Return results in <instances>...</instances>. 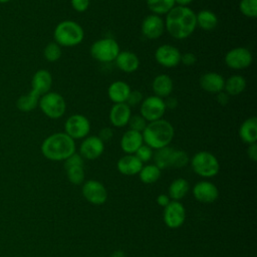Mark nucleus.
I'll return each instance as SVG.
<instances>
[{"label":"nucleus","instance_id":"79ce46f5","mask_svg":"<svg viewBox=\"0 0 257 257\" xmlns=\"http://www.w3.org/2000/svg\"><path fill=\"white\" fill-rule=\"evenodd\" d=\"M103 143L108 142L113 137V131L110 127H102L97 136Z\"/></svg>","mask_w":257,"mask_h":257},{"label":"nucleus","instance_id":"39448f33","mask_svg":"<svg viewBox=\"0 0 257 257\" xmlns=\"http://www.w3.org/2000/svg\"><path fill=\"white\" fill-rule=\"evenodd\" d=\"M54 42L61 47H73L80 44L84 38V31L80 24L73 20L59 22L53 30Z\"/></svg>","mask_w":257,"mask_h":257},{"label":"nucleus","instance_id":"7ed1b4c3","mask_svg":"<svg viewBox=\"0 0 257 257\" xmlns=\"http://www.w3.org/2000/svg\"><path fill=\"white\" fill-rule=\"evenodd\" d=\"M75 142L65 133H54L41 144L42 155L50 161H64L75 153Z\"/></svg>","mask_w":257,"mask_h":257},{"label":"nucleus","instance_id":"a19ab883","mask_svg":"<svg viewBox=\"0 0 257 257\" xmlns=\"http://www.w3.org/2000/svg\"><path fill=\"white\" fill-rule=\"evenodd\" d=\"M196 61H197V57L193 52H186L181 55V63H183L184 65L190 66L195 64Z\"/></svg>","mask_w":257,"mask_h":257},{"label":"nucleus","instance_id":"9b49d317","mask_svg":"<svg viewBox=\"0 0 257 257\" xmlns=\"http://www.w3.org/2000/svg\"><path fill=\"white\" fill-rule=\"evenodd\" d=\"M224 60L229 68L241 70L252 64L253 55L246 47H234L225 54Z\"/></svg>","mask_w":257,"mask_h":257},{"label":"nucleus","instance_id":"473e14b6","mask_svg":"<svg viewBox=\"0 0 257 257\" xmlns=\"http://www.w3.org/2000/svg\"><path fill=\"white\" fill-rule=\"evenodd\" d=\"M61 55H62L61 46L54 41L47 43L43 49V56L48 62H55L59 60Z\"/></svg>","mask_w":257,"mask_h":257},{"label":"nucleus","instance_id":"4c0bfd02","mask_svg":"<svg viewBox=\"0 0 257 257\" xmlns=\"http://www.w3.org/2000/svg\"><path fill=\"white\" fill-rule=\"evenodd\" d=\"M84 159L79 155V154H72L71 156H69L66 160H64V169L67 170L71 167H77V166H80V167H83V164H84Z\"/></svg>","mask_w":257,"mask_h":257},{"label":"nucleus","instance_id":"423d86ee","mask_svg":"<svg viewBox=\"0 0 257 257\" xmlns=\"http://www.w3.org/2000/svg\"><path fill=\"white\" fill-rule=\"evenodd\" d=\"M190 163L193 171L203 178H212L216 176L220 170L218 159L207 151L196 153L190 160Z\"/></svg>","mask_w":257,"mask_h":257},{"label":"nucleus","instance_id":"b1692460","mask_svg":"<svg viewBox=\"0 0 257 257\" xmlns=\"http://www.w3.org/2000/svg\"><path fill=\"white\" fill-rule=\"evenodd\" d=\"M152 88L155 92V95L162 98L168 97L173 92L174 81L170 75L166 73H161L154 78L152 82Z\"/></svg>","mask_w":257,"mask_h":257},{"label":"nucleus","instance_id":"ea45409f","mask_svg":"<svg viewBox=\"0 0 257 257\" xmlns=\"http://www.w3.org/2000/svg\"><path fill=\"white\" fill-rule=\"evenodd\" d=\"M89 3H90V0H70L71 7L76 12H79V13L86 11L89 7Z\"/></svg>","mask_w":257,"mask_h":257},{"label":"nucleus","instance_id":"c03bdc74","mask_svg":"<svg viewBox=\"0 0 257 257\" xmlns=\"http://www.w3.org/2000/svg\"><path fill=\"white\" fill-rule=\"evenodd\" d=\"M247 155H248L249 159L252 160L253 162H256V161H257V145H256V143H255V144L248 145Z\"/></svg>","mask_w":257,"mask_h":257},{"label":"nucleus","instance_id":"37998d69","mask_svg":"<svg viewBox=\"0 0 257 257\" xmlns=\"http://www.w3.org/2000/svg\"><path fill=\"white\" fill-rule=\"evenodd\" d=\"M216 100H217V102L220 103L221 105H226V104L229 103L230 95H229L227 92H225L224 90H222V91H220V92H218V93L216 94Z\"/></svg>","mask_w":257,"mask_h":257},{"label":"nucleus","instance_id":"e433bc0d","mask_svg":"<svg viewBox=\"0 0 257 257\" xmlns=\"http://www.w3.org/2000/svg\"><path fill=\"white\" fill-rule=\"evenodd\" d=\"M134 155L144 164V163L150 162L153 159L154 150L151 149L149 146L143 144Z\"/></svg>","mask_w":257,"mask_h":257},{"label":"nucleus","instance_id":"c756f323","mask_svg":"<svg viewBox=\"0 0 257 257\" xmlns=\"http://www.w3.org/2000/svg\"><path fill=\"white\" fill-rule=\"evenodd\" d=\"M139 176L144 184H154L160 179L161 170L155 164L146 165L141 169Z\"/></svg>","mask_w":257,"mask_h":257},{"label":"nucleus","instance_id":"bb28decb","mask_svg":"<svg viewBox=\"0 0 257 257\" xmlns=\"http://www.w3.org/2000/svg\"><path fill=\"white\" fill-rule=\"evenodd\" d=\"M246 84V79L242 75H231L225 80L224 91L227 92L230 96H236L245 90Z\"/></svg>","mask_w":257,"mask_h":257},{"label":"nucleus","instance_id":"f03ea898","mask_svg":"<svg viewBox=\"0 0 257 257\" xmlns=\"http://www.w3.org/2000/svg\"><path fill=\"white\" fill-rule=\"evenodd\" d=\"M52 85V75L46 69H38L31 79V90L24 95H21L17 101L16 106L20 111H32L38 105L39 98L50 91Z\"/></svg>","mask_w":257,"mask_h":257},{"label":"nucleus","instance_id":"0eeeda50","mask_svg":"<svg viewBox=\"0 0 257 257\" xmlns=\"http://www.w3.org/2000/svg\"><path fill=\"white\" fill-rule=\"evenodd\" d=\"M90 55L98 62L108 63L114 61L120 51L116 40L110 37H104L95 40L90 45Z\"/></svg>","mask_w":257,"mask_h":257},{"label":"nucleus","instance_id":"f257e3e1","mask_svg":"<svg viewBox=\"0 0 257 257\" xmlns=\"http://www.w3.org/2000/svg\"><path fill=\"white\" fill-rule=\"evenodd\" d=\"M164 21L165 30L178 40L190 37L197 27L196 13L189 6L175 5L166 14Z\"/></svg>","mask_w":257,"mask_h":257},{"label":"nucleus","instance_id":"c85d7f7f","mask_svg":"<svg viewBox=\"0 0 257 257\" xmlns=\"http://www.w3.org/2000/svg\"><path fill=\"white\" fill-rule=\"evenodd\" d=\"M146 2L150 11L160 16L167 14L176 5L175 0H146Z\"/></svg>","mask_w":257,"mask_h":257},{"label":"nucleus","instance_id":"dca6fc26","mask_svg":"<svg viewBox=\"0 0 257 257\" xmlns=\"http://www.w3.org/2000/svg\"><path fill=\"white\" fill-rule=\"evenodd\" d=\"M104 151V143L97 136H87L79 147V155L86 160H95L99 158Z\"/></svg>","mask_w":257,"mask_h":257},{"label":"nucleus","instance_id":"49530a36","mask_svg":"<svg viewBox=\"0 0 257 257\" xmlns=\"http://www.w3.org/2000/svg\"><path fill=\"white\" fill-rule=\"evenodd\" d=\"M165 100V99H164ZM165 104H166V108H170V109H173L175 108L177 105H178V100L176 97H173V96H168L167 99L165 100Z\"/></svg>","mask_w":257,"mask_h":257},{"label":"nucleus","instance_id":"6e6552de","mask_svg":"<svg viewBox=\"0 0 257 257\" xmlns=\"http://www.w3.org/2000/svg\"><path fill=\"white\" fill-rule=\"evenodd\" d=\"M37 106L47 117L52 119L62 117L66 110L64 97L56 91H48L43 94L39 98Z\"/></svg>","mask_w":257,"mask_h":257},{"label":"nucleus","instance_id":"a211bd4d","mask_svg":"<svg viewBox=\"0 0 257 257\" xmlns=\"http://www.w3.org/2000/svg\"><path fill=\"white\" fill-rule=\"evenodd\" d=\"M132 114V109L125 102L113 103L108 113V119L112 126L123 127L127 125Z\"/></svg>","mask_w":257,"mask_h":257},{"label":"nucleus","instance_id":"c9c22d12","mask_svg":"<svg viewBox=\"0 0 257 257\" xmlns=\"http://www.w3.org/2000/svg\"><path fill=\"white\" fill-rule=\"evenodd\" d=\"M147 123H148V121L139 113V114H132L127 125L130 126V130H133V131H136L139 133H143Z\"/></svg>","mask_w":257,"mask_h":257},{"label":"nucleus","instance_id":"8fccbe9b","mask_svg":"<svg viewBox=\"0 0 257 257\" xmlns=\"http://www.w3.org/2000/svg\"><path fill=\"white\" fill-rule=\"evenodd\" d=\"M11 0H0V4H5V3H8L10 2Z\"/></svg>","mask_w":257,"mask_h":257},{"label":"nucleus","instance_id":"ddd939ff","mask_svg":"<svg viewBox=\"0 0 257 257\" xmlns=\"http://www.w3.org/2000/svg\"><path fill=\"white\" fill-rule=\"evenodd\" d=\"M82 195L92 205H102L107 199V192L102 183L96 180H88L82 186Z\"/></svg>","mask_w":257,"mask_h":257},{"label":"nucleus","instance_id":"09e8293b","mask_svg":"<svg viewBox=\"0 0 257 257\" xmlns=\"http://www.w3.org/2000/svg\"><path fill=\"white\" fill-rule=\"evenodd\" d=\"M110 257H125V254H124V252L121 251V250H116V251H114V252L111 254Z\"/></svg>","mask_w":257,"mask_h":257},{"label":"nucleus","instance_id":"cd10ccee","mask_svg":"<svg viewBox=\"0 0 257 257\" xmlns=\"http://www.w3.org/2000/svg\"><path fill=\"white\" fill-rule=\"evenodd\" d=\"M190 190V184L187 180L183 178H178L174 180L169 187V197L173 201H179L183 199Z\"/></svg>","mask_w":257,"mask_h":257},{"label":"nucleus","instance_id":"72a5a7b5","mask_svg":"<svg viewBox=\"0 0 257 257\" xmlns=\"http://www.w3.org/2000/svg\"><path fill=\"white\" fill-rule=\"evenodd\" d=\"M239 10L244 16L255 18L257 16V0H241Z\"/></svg>","mask_w":257,"mask_h":257},{"label":"nucleus","instance_id":"aec40b11","mask_svg":"<svg viewBox=\"0 0 257 257\" xmlns=\"http://www.w3.org/2000/svg\"><path fill=\"white\" fill-rule=\"evenodd\" d=\"M114 61L117 68L125 73L135 72L140 66L139 56L130 50H120Z\"/></svg>","mask_w":257,"mask_h":257},{"label":"nucleus","instance_id":"f3484780","mask_svg":"<svg viewBox=\"0 0 257 257\" xmlns=\"http://www.w3.org/2000/svg\"><path fill=\"white\" fill-rule=\"evenodd\" d=\"M193 195L199 202L210 204L218 199L219 190L213 183L209 181H201L194 186Z\"/></svg>","mask_w":257,"mask_h":257},{"label":"nucleus","instance_id":"4be33fe9","mask_svg":"<svg viewBox=\"0 0 257 257\" xmlns=\"http://www.w3.org/2000/svg\"><path fill=\"white\" fill-rule=\"evenodd\" d=\"M131 91L132 88L125 81L115 80L109 84L107 95L113 103H123L126 101Z\"/></svg>","mask_w":257,"mask_h":257},{"label":"nucleus","instance_id":"a18cd8bd","mask_svg":"<svg viewBox=\"0 0 257 257\" xmlns=\"http://www.w3.org/2000/svg\"><path fill=\"white\" fill-rule=\"evenodd\" d=\"M170 202H171V199H170V197H169L168 195H166V194H161V195H159L158 198H157V203H158V205H160V206H162V207H164V208H165Z\"/></svg>","mask_w":257,"mask_h":257},{"label":"nucleus","instance_id":"f8f14e48","mask_svg":"<svg viewBox=\"0 0 257 257\" xmlns=\"http://www.w3.org/2000/svg\"><path fill=\"white\" fill-rule=\"evenodd\" d=\"M181 55L180 50L171 44H163L160 45L155 51V59L156 61L168 68H172L181 63Z\"/></svg>","mask_w":257,"mask_h":257},{"label":"nucleus","instance_id":"5701e85b","mask_svg":"<svg viewBox=\"0 0 257 257\" xmlns=\"http://www.w3.org/2000/svg\"><path fill=\"white\" fill-rule=\"evenodd\" d=\"M144 164L135 155H124L121 157L117 163V171L125 176H135L140 173Z\"/></svg>","mask_w":257,"mask_h":257},{"label":"nucleus","instance_id":"de8ad7c7","mask_svg":"<svg viewBox=\"0 0 257 257\" xmlns=\"http://www.w3.org/2000/svg\"><path fill=\"white\" fill-rule=\"evenodd\" d=\"M193 0H175V4L178 6H189Z\"/></svg>","mask_w":257,"mask_h":257},{"label":"nucleus","instance_id":"f704fd0d","mask_svg":"<svg viewBox=\"0 0 257 257\" xmlns=\"http://www.w3.org/2000/svg\"><path fill=\"white\" fill-rule=\"evenodd\" d=\"M66 174L69 182L73 185H80L84 181L85 174H84L83 167H80V166L71 167L66 170Z\"/></svg>","mask_w":257,"mask_h":257},{"label":"nucleus","instance_id":"2f4dec72","mask_svg":"<svg viewBox=\"0 0 257 257\" xmlns=\"http://www.w3.org/2000/svg\"><path fill=\"white\" fill-rule=\"evenodd\" d=\"M190 162V158L188 154L182 150H173L170 158V167L169 168H176L181 169L188 165Z\"/></svg>","mask_w":257,"mask_h":257},{"label":"nucleus","instance_id":"412c9836","mask_svg":"<svg viewBox=\"0 0 257 257\" xmlns=\"http://www.w3.org/2000/svg\"><path fill=\"white\" fill-rule=\"evenodd\" d=\"M143 144L144 140L142 133L130 128L125 133H123L119 142L120 149L126 155H134Z\"/></svg>","mask_w":257,"mask_h":257},{"label":"nucleus","instance_id":"20e7f679","mask_svg":"<svg viewBox=\"0 0 257 257\" xmlns=\"http://www.w3.org/2000/svg\"><path fill=\"white\" fill-rule=\"evenodd\" d=\"M174 135L175 130L173 124L164 118L148 122L142 133L144 144L153 150L168 147Z\"/></svg>","mask_w":257,"mask_h":257},{"label":"nucleus","instance_id":"7c9ffc66","mask_svg":"<svg viewBox=\"0 0 257 257\" xmlns=\"http://www.w3.org/2000/svg\"><path fill=\"white\" fill-rule=\"evenodd\" d=\"M173 150L174 149L169 146L155 150L156 152H154L153 159L155 161V165L160 170L167 169L170 167V158H171V154H172Z\"/></svg>","mask_w":257,"mask_h":257},{"label":"nucleus","instance_id":"4468645a","mask_svg":"<svg viewBox=\"0 0 257 257\" xmlns=\"http://www.w3.org/2000/svg\"><path fill=\"white\" fill-rule=\"evenodd\" d=\"M186 219L185 207L179 201H171L164 208V222L171 229L181 227Z\"/></svg>","mask_w":257,"mask_h":257},{"label":"nucleus","instance_id":"2eb2a0df","mask_svg":"<svg viewBox=\"0 0 257 257\" xmlns=\"http://www.w3.org/2000/svg\"><path fill=\"white\" fill-rule=\"evenodd\" d=\"M141 31L148 39H158L165 31V21L160 15L149 14L142 21Z\"/></svg>","mask_w":257,"mask_h":257},{"label":"nucleus","instance_id":"a878e982","mask_svg":"<svg viewBox=\"0 0 257 257\" xmlns=\"http://www.w3.org/2000/svg\"><path fill=\"white\" fill-rule=\"evenodd\" d=\"M196 24L202 30L211 31L218 25V17L211 10H200L198 13H196Z\"/></svg>","mask_w":257,"mask_h":257},{"label":"nucleus","instance_id":"6ab92c4d","mask_svg":"<svg viewBox=\"0 0 257 257\" xmlns=\"http://www.w3.org/2000/svg\"><path fill=\"white\" fill-rule=\"evenodd\" d=\"M200 86L203 90L217 94L218 92L224 90V84H225V79L222 74L218 72H206L204 73L199 80Z\"/></svg>","mask_w":257,"mask_h":257},{"label":"nucleus","instance_id":"58836bf2","mask_svg":"<svg viewBox=\"0 0 257 257\" xmlns=\"http://www.w3.org/2000/svg\"><path fill=\"white\" fill-rule=\"evenodd\" d=\"M144 96L143 93L140 90H132L125 103L131 107V106H136L138 104H141V102L143 101Z\"/></svg>","mask_w":257,"mask_h":257},{"label":"nucleus","instance_id":"9d476101","mask_svg":"<svg viewBox=\"0 0 257 257\" xmlns=\"http://www.w3.org/2000/svg\"><path fill=\"white\" fill-rule=\"evenodd\" d=\"M90 132L89 119L80 113L70 115L64 123V133L73 140L84 139Z\"/></svg>","mask_w":257,"mask_h":257},{"label":"nucleus","instance_id":"1a4fd4ad","mask_svg":"<svg viewBox=\"0 0 257 257\" xmlns=\"http://www.w3.org/2000/svg\"><path fill=\"white\" fill-rule=\"evenodd\" d=\"M166 110L167 108L164 98L155 94L144 98L140 106V114L148 122L163 118Z\"/></svg>","mask_w":257,"mask_h":257},{"label":"nucleus","instance_id":"393cba45","mask_svg":"<svg viewBox=\"0 0 257 257\" xmlns=\"http://www.w3.org/2000/svg\"><path fill=\"white\" fill-rule=\"evenodd\" d=\"M239 137L247 145L255 144L257 141V118L251 116L246 118L239 127Z\"/></svg>","mask_w":257,"mask_h":257}]
</instances>
